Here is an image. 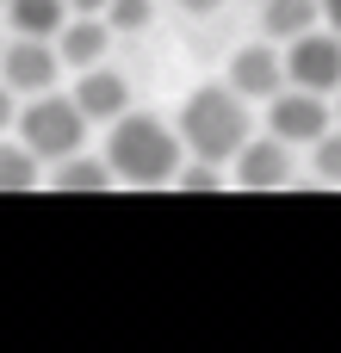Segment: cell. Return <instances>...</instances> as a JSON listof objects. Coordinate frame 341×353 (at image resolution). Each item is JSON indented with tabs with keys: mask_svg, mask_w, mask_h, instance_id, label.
I'll return each mask as SVG.
<instances>
[{
	"mask_svg": "<svg viewBox=\"0 0 341 353\" xmlns=\"http://www.w3.org/2000/svg\"><path fill=\"white\" fill-rule=\"evenodd\" d=\"M106 161L112 180L124 186H162L180 174V130H168L155 112H118L106 137Z\"/></svg>",
	"mask_w": 341,
	"mask_h": 353,
	"instance_id": "1",
	"label": "cell"
},
{
	"mask_svg": "<svg viewBox=\"0 0 341 353\" xmlns=\"http://www.w3.org/2000/svg\"><path fill=\"white\" fill-rule=\"evenodd\" d=\"M255 137V124H249V99L224 81V87H199V93H186V105H180V149L186 155H199V161H236V149Z\"/></svg>",
	"mask_w": 341,
	"mask_h": 353,
	"instance_id": "2",
	"label": "cell"
},
{
	"mask_svg": "<svg viewBox=\"0 0 341 353\" xmlns=\"http://www.w3.org/2000/svg\"><path fill=\"white\" fill-rule=\"evenodd\" d=\"M12 124H19V143L37 161H62V155H75L87 143V112L75 105V93H56V87L25 93V105H19Z\"/></svg>",
	"mask_w": 341,
	"mask_h": 353,
	"instance_id": "3",
	"label": "cell"
},
{
	"mask_svg": "<svg viewBox=\"0 0 341 353\" xmlns=\"http://www.w3.org/2000/svg\"><path fill=\"white\" fill-rule=\"evenodd\" d=\"M286 81L311 87V93H335L341 87V31H329V25L298 31L292 50H286Z\"/></svg>",
	"mask_w": 341,
	"mask_h": 353,
	"instance_id": "4",
	"label": "cell"
},
{
	"mask_svg": "<svg viewBox=\"0 0 341 353\" xmlns=\"http://www.w3.org/2000/svg\"><path fill=\"white\" fill-rule=\"evenodd\" d=\"M56 74H62L56 37H6L0 43V81L12 93H43V87H56Z\"/></svg>",
	"mask_w": 341,
	"mask_h": 353,
	"instance_id": "5",
	"label": "cell"
},
{
	"mask_svg": "<svg viewBox=\"0 0 341 353\" xmlns=\"http://www.w3.org/2000/svg\"><path fill=\"white\" fill-rule=\"evenodd\" d=\"M267 130L286 137V143H317L329 130V99L311 93V87H280L267 99Z\"/></svg>",
	"mask_w": 341,
	"mask_h": 353,
	"instance_id": "6",
	"label": "cell"
},
{
	"mask_svg": "<svg viewBox=\"0 0 341 353\" xmlns=\"http://www.w3.org/2000/svg\"><path fill=\"white\" fill-rule=\"evenodd\" d=\"M236 180L242 186H255V192H267V186H286L292 180V143L286 137H249L242 149H236Z\"/></svg>",
	"mask_w": 341,
	"mask_h": 353,
	"instance_id": "7",
	"label": "cell"
},
{
	"mask_svg": "<svg viewBox=\"0 0 341 353\" xmlns=\"http://www.w3.org/2000/svg\"><path fill=\"white\" fill-rule=\"evenodd\" d=\"M230 87H236L242 99H273V93L286 87V56H280L273 43L236 50V56H230Z\"/></svg>",
	"mask_w": 341,
	"mask_h": 353,
	"instance_id": "8",
	"label": "cell"
},
{
	"mask_svg": "<svg viewBox=\"0 0 341 353\" xmlns=\"http://www.w3.org/2000/svg\"><path fill=\"white\" fill-rule=\"evenodd\" d=\"M106 50H112V25H106V12H68V19H62V31H56V56H62V68H93Z\"/></svg>",
	"mask_w": 341,
	"mask_h": 353,
	"instance_id": "9",
	"label": "cell"
},
{
	"mask_svg": "<svg viewBox=\"0 0 341 353\" xmlns=\"http://www.w3.org/2000/svg\"><path fill=\"white\" fill-rule=\"evenodd\" d=\"M75 105L87 112V124H112L118 112H130V87H124V74H112V68H81V87H75Z\"/></svg>",
	"mask_w": 341,
	"mask_h": 353,
	"instance_id": "10",
	"label": "cell"
},
{
	"mask_svg": "<svg viewBox=\"0 0 341 353\" xmlns=\"http://www.w3.org/2000/svg\"><path fill=\"white\" fill-rule=\"evenodd\" d=\"M6 31L12 37H56L68 19V0H6Z\"/></svg>",
	"mask_w": 341,
	"mask_h": 353,
	"instance_id": "11",
	"label": "cell"
},
{
	"mask_svg": "<svg viewBox=\"0 0 341 353\" xmlns=\"http://www.w3.org/2000/svg\"><path fill=\"white\" fill-rule=\"evenodd\" d=\"M50 168H56L50 180H56L62 192H106V186H112V161H106V155H81V149H75V155H62V161H50Z\"/></svg>",
	"mask_w": 341,
	"mask_h": 353,
	"instance_id": "12",
	"label": "cell"
},
{
	"mask_svg": "<svg viewBox=\"0 0 341 353\" xmlns=\"http://www.w3.org/2000/svg\"><path fill=\"white\" fill-rule=\"evenodd\" d=\"M311 25H323V6L317 0H261V31L267 37H298V31H311Z\"/></svg>",
	"mask_w": 341,
	"mask_h": 353,
	"instance_id": "13",
	"label": "cell"
},
{
	"mask_svg": "<svg viewBox=\"0 0 341 353\" xmlns=\"http://www.w3.org/2000/svg\"><path fill=\"white\" fill-rule=\"evenodd\" d=\"M37 155L25 149V143H0V192H25V186H37Z\"/></svg>",
	"mask_w": 341,
	"mask_h": 353,
	"instance_id": "14",
	"label": "cell"
},
{
	"mask_svg": "<svg viewBox=\"0 0 341 353\" xmlns=\"http://www.w3.org/2000/svg\"><path fill=\"white\" fill-rule=\"evenodd\" d=\"M155 19V0H106V25H112V37L118 31H143Z\"/></svg>",
	"mask_w": 341,
	"mask_h": 353,
	"instance_id": "15",
	"label": "cell"
},
{
	"mask_svg": "<svg viewBox=\"0 0 341 353\" xmlns=\"http://www.w3.org/2000/svg\"><path fill=\"white\" fill-rule=\"evenodd\" d=\"M311 149H317V155H311L317 180H335V186H341V130H323V137H317Z\"/></svg>",
	"mask_w": 341,
	"mask_h": 353,
	"instance_id": "16",
	"label": "cell"
},
{
	"mask_svg": "<svg viewBox=\"0 0 341 353\" xmlns=\"http://www.w3.org/2000/svg\"><path fill=\"white\" fill-rule=\"evenodd\" d=\"M12 118H19V93H12V87H6V81H0V130H6V124H12Z\"/></svg>",
	"mask_w": 341,
	"mask_h": 353,
	"instance_id": "17",
	"label": "cell"
},
{
	"mask_svg": "<svg viewBox=\"0 0 341 353\" xmlns=\"http://www.w3.org/2000/svg\"><path fill=\"white\" fill-rule=\"evenodd\" d=\"M317 6H323V25H329V31H341V0H317Z\"/></svg>",
	"mask_w": 341,
	"mask_h": 353,
	"instance_id": "18",
	"label": "cell"
},
{
	"mask_svg": "<svg viewBox=\"0 0 341 353\" xmlns=\"http://www.w3.org/2000/svg\"><path fill=\"white\" fill-rule=\"evenodd\" d=\"M224 0H180V12H217Z\"/></svg>",
	"mask_w": 341,
	"mask_h": 353,
	"instance_id": "19",
	"label": "cell"
},
{
	"mask_svg": "<svg viewBox=\"0 0 341 353\" xmlns=\"http://www.w3.org/2000/svg\"><path fill=\"white\" fill-rule=\"evenodd\" d=\"M68 12H106V0H68Z\"/></svg>",
	"mask_w": 341,
	"mask_h": 353,
	"instance_id": "20",
	"label": "cell"
},
{
	"mask_svg": "<svg viewBox=\"0 0 341 353\" xmlns=\"http://www.w3.org/2000/svg\"><path fill=\"white\" fill-rule=\"evenodd\" d=\"M0 6H6V0H0Z\"/></svg>",
	"mask_w": 341,
	"mask_h": 353,
	"instance_id": "21",
	"label": "cell"
}]
</instances>
